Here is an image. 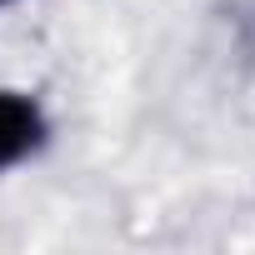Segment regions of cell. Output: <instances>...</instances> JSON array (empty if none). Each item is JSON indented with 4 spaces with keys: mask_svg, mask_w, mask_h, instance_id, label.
Returning a JSON list of instances; mask_svg holds the SVG:
<instances>
[{
    "mask_svg": "<svg viewBox=\"0 0 255 255\" xmlns=\"http://www.w3.org/2000/svg\"><path fill=\"white\" fill-rule=\"evenodd\" d=\"M50 135V120L40 110V100L30 90H10L0 85V175L15 170L20 160H30Z\"/></svg>",
    "mask_w": 255,
    "mask_h": 255,
    "instance_id": "6da1fadb",
    "label": "cell"
},
{
    "mask_svg": "<svg viewBox=\"0 0 255 255\" xmlns=\"http://www.w3.org/2000/svg\"><path fill=\"white\" fill-rule=\"evenodd\" d=\"M0 5H10V0H0Z\"/></svg>",
    "mask_w": 255,
    "mask_h": 255,
    "instance_id": "7a4b0ae2",
    "label": "cell"
}]
</instances>
